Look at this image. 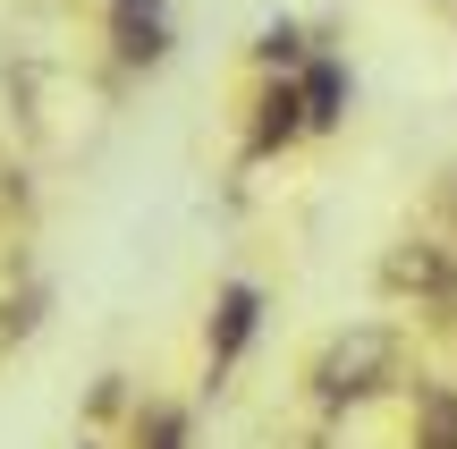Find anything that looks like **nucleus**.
<instances>
[{
    "label": "nucleus",
    "instance_id": "nucleus-8",
    "mask_svg": "<svg viewBox=\"0 0 457 449\" xmlns=\"http://www.w3.org/2000/svg\"><path fill=\"white\" fill-rule=\"evenodd\" d=\"M415 449H457V390H424L415 399Z\"/></svg>",
    "mask_w": 457,
    "mask_h": 449
},
{
    "label": "nucleus",
    "instance_id": "nucleus-2",
    "mask_svg": "<svg viewBox=\"0 0 457 449\" xmlns=\"http://www.w3.org/2000/svg\"><path fill=\"white\" fill-rule=\"evenodd\" d=\"M381 288L390 297H424L432 314H457V246H432V237L390 246L381 254Z\"/></svg>",
    "mask_w": 457,
    "mask_h": 449
},
{
    "label": "nucleus",
    "instance_id": "nucleus-1",
    "mask_svg": "<svg viewBox=\"0 0 457 449\" xmlns=\"http://www.w3.org/2000/svg\"><path fill=\"white\" fill-rule=\"evenodd\" d=\"M305 382H313L322 407H373V399H390V382H398V331H390V322L339 331L322 356H313Z\"/></svg>",
    "mask_w": 457,
    "mask_h": 449
},
{
    "label": "nucleus",
    "instance_id": "nucleus-10",
    "mask_svg": "<svg viewBox=\"0 0 457 449\" xmlns=\"http://www.w3.org/2000/svg\"><path fill=\"white\" fill-rule=\"evenodd\" d=\"M128 407V390H119V373H102V390H94V416H119Z\"/></svg>",
    "mask_w": 457,
    "mask_h": 449
},
{
    "label": "nucleus",
    "instance_id": "nucleus-5",
    "mask_svg": "<svg viewBox=\"0 0 457 449\" xmlns=\"http://www.w3.org/2000/svg\"><path fill=\"white\" fill-rule=\"evenodd\" d=\"M288 77H296V111H305V136H330V128L347 119V68L330 60V51H305Z\"/></svg>",
    "mask_w": 457,
    "mask_h": 449
},
{
    "label": "nucleus",
    "instance_id": "nucleus-9",
    "mask_svg": "<svg viewBox=\"0 0 457 449\" xmlns=\"http://www.w3.org/2000/svg\"><path fill=\"white\" fill-rule=\"evenodd\" d=\"M254 60L271 68V77H288V68L305 60V26H296V17H271V26L254 34Z\"/></svg>",
    "mask_w": 457,
    "mask_h": 449
},
{
    "label": "nucleus",
    "instance_id": "nucleus-11",
    "mask_svg": "<svg viewBox=\"0 0 457 449\" xmlns=\"http://www.w3.org/2000/svg\"><path fill=\"white\" fill-rule=\"evenodd\" d=\"M9 348H17V339H9V322H0V365H9Z\"/></svg>",
    "mask_w": 457,
    "mask_h": 449
},
{
    "label": "nucleus",
    "instance_id": "nucleus-4",
    "mask_svg": "<svg viewBox=\"0 0 457 449\" xmlns=\"http://www.w3.org/2000/svg\"><path fill=\"white\" fill-rule=\"evenodd\" d=\"M111 43L128 68H162L170 60V0H111Z\"/></svg>",
    "mask_w": 457,
    "mask_h": 449
},
{
    "label": "nucleus",
    "instance_id": "nucleus-3",
    "mask_svg": "<svg viewBox=\"0 0 457 449\" xmlns=\"http://www.w3.org/2000/svg\"><path fill=\"white\" fill-rule=\"evenodd\" d=\"M254 322H262V288H254V280H220V297H212V348H204L212 382H228V365L245 356Z\"/></svg>",
    "mask_w": 457,
    "mask_h": 449
},
{
    "label": "nucleus",
    "instance_id": "nucleus-7",
    "mask_svg": "<svg viewBox=\"0 0 457 449\" xmlns=\"http://www.w3.org/2000/svg\"><path fill=\"white\" fill-rule=\"evenodd\" d=\"M195 441V416L179 399H145L136 407V449H187Z\"/></svg>",
    "mask_w": 457,
    "mask_h": 449
},
{
    "label": "nucleus",
    "instance_id": "nucleus-6",
    "mask_svg": "<svg viewBox=\"0 0 457 449\" xmlns=\"http://www.w3.org/2000/svg\"><path fill=\"white\" fill-rule=\"evenodd\" d=\"M296 136H305V111H296V77H271L254 94V136H245V162H262V153H288Z\"/></svg>",
    "mask_w": 457,
    "mask_h": 449
}]
</instances>
